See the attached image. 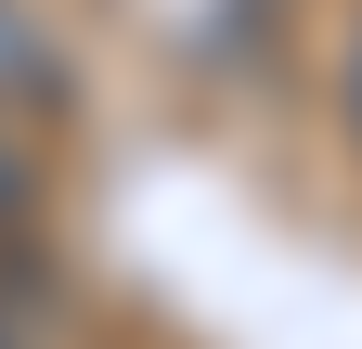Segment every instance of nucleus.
Wrapping results in <instances>:
<instances>
[{
  "mask_svg": "<svg viewBox=\"0 0 362 349\" xmlns=\"http://www.w3.org/2000/svg\"><path fill=\"white\" fill-rule=\"evenodd\" d=\"M39 220V168H26V143H13V129H0V246H13Z\"/></svg>",
  "mask_w": 362,
  "mask_h": 349,
  "instance_id": "f03ea898",
  "label": "nucleus"
},
{
  "mask_svg": "<svg viewBox=\"0 0 362 349\" xmlns=\"http://www.w3.org/2000/svg\"><path fill=\"white\" fill-rule=\"evenodd\" d=\"M65 104V52H52V26L26 13V0H0V129H26V117H52Z\"/></svg>",
  "mask_w": 362,
  "mask_h": 349,
  "instance_id": "f257e3e1",
  "label": "nucleus"
},
{
  "mask_svg": "<svg viewBox=\"0 0 362 349\" xmlns=\"http://www.w3.org/2000/svg\"><path fill=\"white\" fill-rule=\"evenodd\" d=\"M349 129H362V26H349Z\"/></svg>",
  "mask_w": 362,
  "mask_h": 349,
  "instance_id": "7ed1b4c3",
  "label": "nucleus"
},
{
  "mask_svg": "<svg viewBox=\"0 0 362 349\" xmlns=\"http://www.w3.org/2000/svg\"><path fill=\"white\" fill-rule=\"evenodd\" d=\"M0 349H13V336H0Z\"/></svg>",
  "mask_w": 362,
  "mask_h": 349,
  "instance_id": "20e7f679",
  "label": "nucleus"
}]
</instances>
